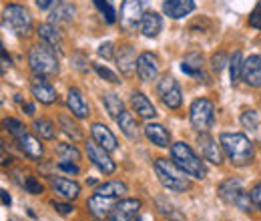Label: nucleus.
Masks as SVG:
<instances>
[{
  "mask_svg": "<svg viewBox=\"0 0 261 221\" xmlns=\"http://www.w3.org/2000/svg\"><path fill=\"white\" fill-rule=\"evenodd\" d=\"M219 145H221L225 157L235 167H245L255 157L253 143L243 133H221L219 135Z\"/></svg>",
  "mask_w": 261,
  "mask_h": 221,
  "instance_id": "obj_1",
  "label": "nucleus"
},
{
  "mask_svg": "<svg viewBox=\"0 0 261 221\" xmlns=\"http://www.w3.org/2000/svg\"><path fill=\"white\" fill-rule=\"evenodd\" d=\"M171 161L187 175V177H193L197 181H203L207 177V169H205V163L201 161V157H197V153L183 141L171 145Z\"/></svg>",
  "mask_w": 261,
  "mask_h": 221,
  "instance_id": "obj_2",
  "label": "nucleus"
},
{
  "mask_svg": "<svg viewBox=\"0 0 261 221\" xmlns=\"http://www.w3.org/2000/svg\"><path fill=\"white\" fill-rule=\"evenodd\" d=\"M153 169H155V175L159 179V183L163 185L167 191H173V193H183L191 187L189 179L185 177V173L169 159H155L153 163Z\"/></svg>",
  "mask_w": 261,
  "mask_h": 221,
  "instance_id": "obj_3",
  "label": "nucleus"
},
{
  "mask_svg": "<svg viewBox=\"0 0 261 221\" xmlns=\"http://www.w3.org/2000/svg\"><path fill=\"white\" fill-rule=\"evenodd\" d=\"M29 66L34 75H40V77H57L61 66H59V59H57V51L50 48L48 44L40 42L31 48L29 53Z\"/></svg>",
  "mask_w": 261,
  "mask_h": 221,
  "instance_id": "obj_4",
  "label": "nucleus"
},
{
  "mask_svg": "<svg viewBox=\"0 0 261 221\" xmlns=\"http://www.w3.org/2000/svg\"><path fill=\"white\" fill-rule=\"evenodd\" d=\"M217 193H219V197L225 203L237 207V209H241V211H251L255 207L253 201H251V193L245 191L241 179H237V177H229L223 183H219Z\"/></svg>",
  "mask_w": 261,
  "mask_h": 221,
  "instance_id": "obj_5",
  "label": "nucleus"
},
{
  "mask_svg": "<svg viewBox=\"0 0 261 221\" xmlns=\"http://www.w3.org/2000/svg\"><path fill=\"white\" fill-rule=\"evenodd\" d=\"M2 22L18 36H27L33 29V16L22 4H8L2 10Z\"/></svg>",
  "mask_w": 261,
  "mask_h": 221,
  "instance_id": "obj_6",
  "label": "nucleus"
},
{
  "mask_svg": "<svg viewBox=\"0 0 261 221\" xmlns=\"http://www.w3.org/2000/svg\"><path fill=\"white\" fill-rule=\"evenodd\" d=\"M189 121L197 133H207L215 123V105L209 99H195L189 109Z\"/></svg>",
  "mask_w": 261,
  "mask_h": 221,
  "instance_id": "obj_7",
  "label": "nucleus"
},
{
  "mask_svg": "<svg viewBox=\"0 0 261 221\" xmlns=\"http://www.w3.org/2000/svg\"><path fill=\"white\" fill-rule=\"evenodd\" d=\"M157 93L161 96L163 105L167 109H179L183 105V93H181V87L179 83L175 81V77L171 75H165L161 77V81L157 83Z\"/></svg>",
  "mask_w": 261,
  "mask_h": 221,
  "instance_id": "obj_8",
  "label": "nucleus"
},
{
  "mask_svg": "<svg viewBox=\"0 0 261 221\" xmlns=\"http://www.w3.org/2000/svg\"><path fill=\"white\" fill-rule=\"evenodd\" d=\"M143 16H145V0H123L119 18H121V27L125 31H135L137 24L141 27Z\"/></svg>",
  "mask_w": 261,
  "mask_h": 221,
  "instance_id": "obj_9",
  "label": "nucleus"
},
{
  "mask_svg": "<svg viewBox=\"0 0 261 221\" xmlns=\"http://www.w3.org/2000/svg\"><path fill=\"white\" fill-rule=\"evenodd\" d=\"M85 151H87V155H89V161H93V165L97 167L100 173H105V175H113V173L117 171V163L111 159L109 151L102 149L98 143H95V141H87Z\"/></svg>",
  "mask_w": 261,
  "mask_h": 221,
  "instance_id": "obj_10",
  "label": "nucleus"
},
{
  "mask_svg": "<svg viewBox=\"0 0 261 221\" xmlns=\"http://www.w3.org/2000/svg\"><path fill=\"white\" fill-rule=\"evenodd\" d=\"M117 205V199L115 197H107V195H98V193H93L87 201V209L89 213L95 217L97 221H105L111 217L113 209Z\"/></svg>",
  "mask_w": 261,
  "mask_h": 221,
  "instance_id": "obj_11",
  "label": "nucleus"
},
{
  "mask_svg": "<svg viewBox=\"0 0 261 221\" xmlns=\"http://www.w3.org/2000/svg\"><path fill=\"white\" fill-rule=\"evenodd\" d=\"M31 93L33 96L40 103V105H53L57 103V89L46 81V77H40V75H34L33 81H31Z\"/></svg>",
  "mask_w": 261,
  "mask_h": 221,
  "instance_id": "obj_12",
  "label": "nucleus"
},
{
  "mask_svg": "<svg viewBox=\"0 0 261 221\" xmlns=\"http://www.w3.org/2000/svg\"><path fill=\"white\" fill-rule=\"evenodd\" d=\"M141 213V201L139 199H121L117 201L113 213H111V221H137Z\"/></svg>",
  "mask_w": 261,
  "mask_h": 221,
  "instance_id": "obj_13",
  "label": "nucleus"
},
{
  "mask_svg": "<svg viewBox=\"0 0 261 221\" xmlns=\"http://www.w3.org/2000/svg\"><path fill=\"white\" fill-rule=\"evenodd\" d=\"M137 75L143 83H151L159 75V59L153 53H143L137 59Z\"/></svg>",
  "mask_w": 261,
  "mask_h": 221,
  "instance_id": "obj_14",
  "label": "nucleus"
},
{
  "mask_svg": "<svg viewBox=\"0 0 261 221\" xmlns=\"http://www.w3.org/2000/svg\"><path fill=\"white\" fill-rule=\"evenodd\" d=\"M197 143H199V149H201V157L205 161H209L213 165H221L223 163V153H221L223 149H221V145H217V141L213 137H209L207 133H201Z\"/></svg>",
  "mask_w": 261,
  "mask_h": 221,
  "instance_id": "obj_15",
  "label": "nucleus"
},
{
  "mask_svg": "<svg viewBox=\"0 0 261 221\" xmlns=\"http://www.w3.org/2000/svg\"><path fill=\"white\" fill-rule=\"evenodd\" d=\"M241 81L247 87L259 89L261 87V57L259 55H251L243 61V70H241Z\"/></svg>",
  "mask_w": 261,
  "mask_h": 221,
  "instance_id": "obj_16",
  "label": "nucleus"
},
{
  "mask_svg": "<svg viewBox=\"0 0 261 221\" xmlns=\"http://www.w3.org/2000/svg\"><path fill=\"white\" fill-rule=\"evenodd\" d=\"M66 107L72 113V117H76V119H87L91 115V107L79 89H70L66 93Z\"/></svg>",
  "mask_w": 261,
  "mask_h": 221,
  "instance_id": "obj_17",
  "label": "nucleus"
},
{
  "mask_svg": "<svg viewBox=\"0 0 261 221\" xmlns=\"http://www.w3.org/2000/svg\"><path fill=\"white\" fill-rule=\"evenodd\" d=\"M36 34H38L40 42H44V44H48L50 48L63 53L65 42H63V34H61V31H59V27H55V24H50V22L40 24V27L36 29Z\"/></svg>",
  "mask_w": 261,
  "mask_h": 221,
  "instance_id": "obj_18",
  "label": "nucleus"
},
{
  "mask_svg": "<svg viewBox=\"0 0 261 221\" xmlns=\"http://www.w3.org/2000/svg\"><path fill=\"white\" fill-rule=\"evenodd\" d=\"M91 135H93V141L98 143L102 149H107L109 153L117 151V147H119L117 137L113 135V131H111L107 125H102V123H93V127H91Z\"/></svg>",
  "mask_w": 261,
  "mask_h": 221,
  "instance_id": "obj_19",
  "label": "nucleus"
},
{
  "mask_svg": "<svg viewBox=\"0 0 261 221\" xmlns=\"http://www.w3.org/2000/svg\"><path fill=\"white\" fill-rule=\"evenodd\" d=\"M50 187L59 197H63L66 201H72L81 195V185L66 177H50Z\"/></svg>",
  "mask_w": 261,
  "mask_h": 221,
  "instance_id": "obj_20",
  "label": "nucleus"
},
{
  "mask_svg": "<svg viewBox=\"0 0 261 221\" xmlns=\"http://www.w3.org/2000/svg\"><path fill=\"white\" fill-rule=\"evenodd\" d=\"M193 10H195V0H163V12L173 20L185 18Z\"/></svg>",
  "mask_w": 261,
  "mask_h": 221,
  "instance_id": "obj_21",
  "label": "nucleus"
},
{
  "mask_svg": "<svg viewBox=\"0 0 261 221\" xmlns=\"http://www.w3.org/2000/svg\"><path fill=\"white\" fill-rule=\"evenodd\" d=\"M145 137H147L153 145H157V147H161V149H167V147L171 145V133H169L161 123H147V125H145Z\"/></svg>",
  "mask_w": 261,
  "mask_h": 221,
  "instance_id": "obj_22",
  "label": "nucleus"
},
{
  "mask_svg": "<svg viewBox=\"0 0 261 221\" xmlns=\"http://www.w3.org/2000/svg\"><path fill=\"white\" fill-rule=\"evenodd\" d=\"M130 107H133V111H135L139 117H143V119H155V117H157L155 105L143 95V93H139V91L130 95Z\"/></svg>",
  "mask_w": 261,
  "mask_h": 221,
  "instance_id": "obj_23",
  "label": "nucleus"
},
{
  "mask_svg": "<svg viewBox=\"0 0 261 221\" xmlns=\"http://www.w3.org/2000/svg\"><path fill=\"white\" fill-rule=\"evenodd\" d=\"M137 59L139 57H137V53H135V48L130 44L121 46L119 53H117V66H119V70L123 75H130L133 70H137Z\"/></svg>",
  "mask_w": 261,
  "mask_h": 221,
  "instance_id": "obj_24",
  "label": "nucleus"
},
{
  "mask_svg": "<svg viewBox=\"0 0 261 221\" xmlns=\"http://www.w3.org/2000/svg\"><path fill=\"white\" fill-rule=\"evenodd\" d=\"M163 31V18H161V14L159 12H145V16H143V20H141V32H143V36H147V38H155V36H159V32Z\"/></svg>",
  "mask_w": 261,
  "mask_h": 221,
  "instance_id": "obj_25",
  "label": "nucleus"
},
{
  "mask_svg": "<svg viewBox=\"0 0 261 221\" xmlns=\"http://www.w3.org/2000/svg\"><path fill=\"white\" fill-rule=\"evenodd\" d=\"M74 14H76V8H74L72 4H68V2H59L57 8H53L48 20H50V24H55V27H63V24L72 22Z\"/></svg>",
  "mask_w": 261,
  "mask_h": 221,
  "instance_id": "obj_26",
  "label": "nucleus"
},
{
  "mask_svg": "<svg viewBox=\"0 0 261 221\" xmlns=\"http://www.w3.org/2000/svg\"><path fill=\"white\" fill-rule=\"evenodd\" d=\"M18 147H20V151L27 155L29 159H40L42 157V153H44V149H42V143L33 137V135H22L20 139H18Z\"/></svg>",
  "mask_w": 261,
  "mask_h": 221,
  "instance_id": "obj_27",
  "label": "nucleus"
},
{
  "mask_svg": "<svg viewBox=\"0 0 261 221\" xmlns=\"http://www.w3.org/2000/svg\"><path fill=\"white\" fill-rule=\"evenodd\" d=\"M59 127L63 129V133H65L66 137H70L72 141H83L85 139V133H83L81 125L70 115H66V113L59 115Z\"/></svg>",
  "mask_w": 261,
  "mask_h": 221,
  "instance_id": "obj_28",
  "label": "nucleus"
},
{
  "mask_svg": "<svg viewBox=\"0 0 261 221\" xmlns=\"http://www.w3.org/2000/svg\"><path fill=\"white\" fill-rule=\"evenodd\" d=\"M117 125H119L121 133H123L127 139H130V141H137V139H139V127H137V121H135L133 113L125 111V113L117 119Z\"/></svg>",
  "mask_w": 261,
  "mask_h": 221,
  "instance_id": "obj_29",
  "label": "nucleus"
},
{
  "mask_svg": "<svg viewBox=\"0 0 261 221\" xmlns=\"http://www.w3.org/2000/svg\"><path fill=\"white\" fill-rule=\"evenodd\" d=\"M33 129L34 133L40 139H44V141H55L57 139V127H55L53 121H48V119H34Z\"/></svg>",
  "mask_w": 261,
  "mask_h": 221,
  "instance_id": "obj_30",
  "label": "nucleus"
},
{
  "mask_svg": "<svg viewBox=\"0 0 261 221\" xmlns=\"http://www.w3.org/2000/svg\"><path fill=\"white\" fill-rule=\"evenodd\" d=\"M102 103H105L107 113H109L115 121L125 113V105H123V101L115 95V93H105V95H102Z\"/></svg>",
  "mask_w": 261,
  "mask_h": 221,
  "instance_id": "obj_31",
  "label": "nucleus"
},
{
  "mask_svg": "<svg viewBox=\"0 0 261 221\" xmlns=\"http://www.w3.org/2000/svg\"><path fill=\"white\" fill-rule=\"evenodd\" d=\"M95 193L119 199V197H123L127 193V185L123 181H107V183H100L97 189H95Z\"/></svg>",
  "mask_w": 261,
  "mask_h": 221,
  "instance_id": "obj_32",
  "label": "nucleus"
},
{
  "mask_svg": "<svg viewBox=\"0 0 261 221\" xmlns=\"http://www.w3.org/2000/svg\"><path fill=\"white\" fill-rule=\"evenodd\" d=\"M181 70L189 77H203V57L201 55H189L181 63Z\"/></svg>",
  "mask_w": 261,
  "mask_h": 221,
  "instance_id": "obj_33",
  "label": "nucleus"
},
{
  "mask_svg": "<svg viewBox=\"0 0 261 221\" xmlns=\"http://www.w3.org/2000/svg\"><path fill=\"white\" fill-rule=\"evenodd\" d=\"M155 203H157V209H159V213L167 217L169 221H183V213L179 211V209H175V205L173 203H169V201H165L163 197H157L155 199Z\"/></svg>",
  "mask_w": 261,
  "mask_h": 221,
  "instance_id": "obj_34",
  "label": "nucleus"
},
{
  "mask_svg": "<svg viewBox=\"0 0 261 221\" xmlns=\"http://www.w3.org/2000/svg\"><path fill=\"white\" fill-rule=\"evenodd\" d=\"M243 55L237 51L233 53V57L229 59V75H231V83H237L241 79V70H243Z\"/></svg>",
  "mask_w": 261,
  "mask_h": 221,
  "instance_id": "obj_35",
  "label": "nucleus"
},
{
  "mask_svg": "<svg viewBox=\"0 0 261 221\" xmlns=\"http://www.w3.org/2000/svg\"><path fill=\"white\" fill-rule=\"evenodd\" d=\"M93 4L97 6V10L102 14V18L107 20V24H115V20H117V12H115V8L111 6L109 0H93Z\"/></svg>",
  "mask_w": 261,
  "mask_h": 221,
  "instance_id": "obj_36",
  "label": "nucleus"
},
{
  "mask_svg": "<svg viewBox=\"0 0 261 221\" xmlns=\"http://www.w3.org/2000/svg\"><path fill=\"white\" fill-rule=\"evenodd\" d=\"M57 153L63 161H81V151L74 145H68V143H61L57 147Z\"/></svg>",
  "mask_w": 261,
  "mask_h": 221,
  "instance_id": "obj_37",
  "label": "nucleus"
},
{
  "mask_svg": "<svg viewBox=\"0 0 261 221\" xmlns=\"http://www.w3.org/2000/svg\"><path fill=\"white\" fill-rule=\"evenodd\" d=\"M4 129H6L16 141H18L22 135H27V127L22 125L18 119H12V117H10V119H4Z\"/></svg>",
  "mask_w": 261,
  "mask_h": 221,
  "instance_id": "obj_38",
  "label": "nucleus"
},
{
  "mask_svg": "<svg viewBox=\"0 0 261 221\" xmlns=\"http://www.w3.org/2000/svg\"><path fill=\"white\" fill-rule=\"evenodd\" d=\"M227 64H229V57L223 51H219V53H215V55L211 57V68H213V72H217V75H219Z\"/></svg>",
  "mask_w": 261,
  "mask_h": 221,
  "instance_id": "obj_39",
  "label": "nucleus"
},
{
  "mask_svg": "<svg viewBox=\"0 0 261 221\" xmlns=\"http://www.w3.org/2000/svg\"><path fill=\"white\" fill-rule=\"evenodd\" d=\"M93 68H95V72H97L100 79H105V81H109V83H113V85H119V83H121V81H119V77H117L113 70H109L107 66L93 63Z\"/></svg>",
  "mask_w": 261,
  "mask_h": 221,
  "instance_id": "obj_40",
  "label": "nucleus"
},
{
  "mask_svg": "<svg viewBox=\"0 0 261 221\" xmlns=\"http://www.w3.org/2000/svg\"><path fill=\"white\" fill-rule=\"evenodd\" d=\"M257 121H259L257 111H245L241 115V125L245 127V129H249V131H255L257 129Z\"/></svg>",
  "mask_w": 261,
  "mask_h": 221,
  "instance_id": "obj_41",
  "label": "nucleus"
},
{
  "mask_svg": "<svg viewBox=\"0 0 261 221\" xmlns=\"http://www.w3.org/2000/svg\"><path fill=\"white\" fill-rule=\"evenodd\" d=\"M22 185H24V191L31 193V195H40L42 193V185H40V181L36 177H27Z\"/></svg>",
  "mask_w": 261,
  "mask_h": 221,
  "instance_id": "obj_42",
  "label": "nucleus"
},
{
  "mask_svg": "<svg viewBox=\"0 0 261 221\" xmlns=\"http://www.w3.org/2000/svg\"><path fill=\"white\" fill-rule=\"evenodd\" d=\"M97 55L100 59H105V61L115 59V57H117V55H115V44H113V42H102V44L98 46Z\"/></svg>",
  "mask_w": 261,
  "mask_h": 221,
  "instance_id": "obj_43",
  "label": "nucleus"
},
{
  "mask_svg": "<svg viewBox=\"0 0 261 221\" xmlns=\"http://www.w3.org/2000/svg\"><path fill=\"white\" fill-rule=\"evenodd\" d=\"M57 167H59L61 171L68 173V175H79V173H81V167H79L74 161H61Z\"/></svg>",
  "mask_w": 261,
  "mask_h": 221,
  "instance_id": "obj_44",
  "label": "nucleus"
},
{
  "mask_svg": "<svg viewBox=\"0 0 261 221\" xmlns=\"http://www.w3.org/2000/svg\"><path fill=\"white\" fill-rule=\"evenodd\" d=\"M249 193H251V201H253V205L261 211V181H257V183L251 187Z\"/></svg>",
  "mask_w": 261,
  "mask_h": 221,
  "instance_id": "obj_45",
  "label": "nucleus"
},
{
  "mask_svg": "<svg viewBox=\"0 0 261 221\" xmlns=\"http://www.w3.org/2000/svg\"><path fill=\"white\" fill-rule=\"evenodd\" d=\"M53 207H55L61 215H70V213L74 211V205H72V203H61V201H55V203H53Z\"/></svg>",
  "mask_w": 261,
  "mask_h": 221,
  "instance_id": "obj_46",
  "label": "nucleus"
},
{
  "mask_svg": "<svg viewBox=\"0 0 261 221\" xmlns=\"http://www.w3.org/2000/svg\"><path fill=\"white\" fill-rule=\"evenodd\" d=\"M249 27L261 31V10L257 8V6H255V8H253V12L249 14Z\"/></svg>",
  "mask_w": 261,
  "mask_h": 221,
  "instance_id": "obj_47",
  "label": "nucleus"
},
{
  "mask_svg": "<svg viewBox=\"0 0 261 221\" xmlns=\"http://www.w3.org/2000/svg\"><path fill=\"white\" fill-rule=\"evenodd\" d=\"M34 2H36V6H38L40 10H48V8H50L53 4H57L59 0H34Z\"/></svg>",
  "mask_w": 261,
  "mask_h": 221,
  "instance_id": "obj_48",
  "label": "nucleus"
},
{
  "mask_svg": "<svg viewBox=\"0 0 261 221\" xmlns=\"http://www.w3.org/2000/svg\"><path fill=\"white\" fill-rule=\"evenodd\" d=\"M0 195H2V205H4V207H10V205H12V197H10V193H8L6 189H2L0 191Z\"/></svg>",
  "mask_w": 261,
  "mask_h": 221,
  "instance_id": "obj_49",
  "label": "nucleus"
},
{
  "mask_svg": "<svg viewBox=\"0 0 261 221\" xmlns=\"http://www.w3.org/2000/svg\"><path fill=\"white\" fill-rule=\"evenodd\" d=\"M22 111H27V115H29V117H33V115H34V105H31V103H24V105H22Z\"/></svg>",
  "mask_w": 261,
  "mask_h": 221,
  "instance_id": "obj_50",
  "label": "nucleus"
},
{
  "mask_svg": "<svg viewBox=\"0 0 261 221\" xmlns=\"http://www.w3.org/2000/svg\"><path fill=\"white\" fill-rule=\"evenodd\" d=\"M6 66H10V59L6 57V51H2V72L6 70Z\"/></svg>",
  "mask_w": 261,
  "mask_h": 221,
  "instance_id": "obj_51",
  "label": "nucleus"
},
{
  "mask_svg": "<svg viewBox=\"0 0 261 221\" xmlns=\"http://www.w3.org/2000/svg\"><path fill=\"white\" fill-rule=\"evenodd\" d=\"M137 221H147V217H141V219H137Z\"/></svg>",
  "mask_w": 261,
  "mask_h": 221,
  "instance_id": "obj_52",
  "label": "nucleus"
},
{
  "mask_svg": "<svg viewBox=\"0 0 261 221\" xmlns=\"http://www.w3.org/2000/svg\"><path fill=\"white\" fill-rule=\"evenodd\" d=\"M257 8H259V10H261V0H259V2H257Z\"/></svg>",
  "mask_w": 261,
  "mask_h": 221,
  "instance_id": "obj_53",
  "label": "nucleus"
}]
</instances>
